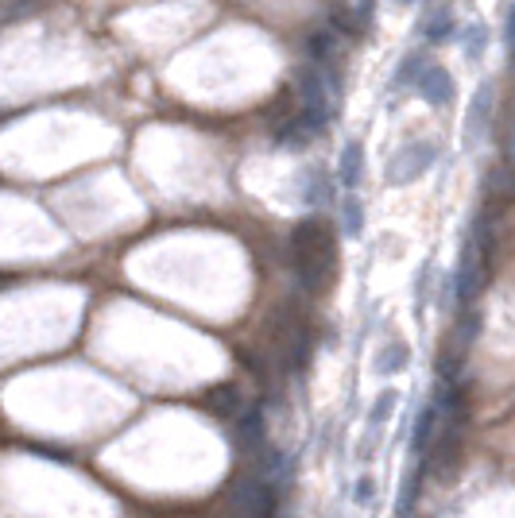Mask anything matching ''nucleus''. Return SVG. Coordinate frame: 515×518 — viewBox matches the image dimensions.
I'll list each match as a JSON object with an SVG mask.
<instances>
[{"label": "nucleus", "mask_w": 515, "mask_h": 518, "mask_svg": "<svg viewBox=\"0 0 515 518\" xmlns=\"http://www.w3.org/2000/svg\"><path fill=\"white\" fill-rule=\"evenodd\" d=\"M291 259H295L299 287L307 294H325L333 287L337 271V237L330 221L318 213L299 217V225L291 229Z\"/></svg>", "instance_id": "nucleus-1"}, {"label": "nucleus", "mask_w": 515, "mask_h": 518, "mask_svg": "<svg viewBox=\"0 0 515 518\" xmlns=\"http://www.w3.org/2000/svg\"><path fill=\"white\" fill-rule=\"evenodd\" d=\"M438 159H442V147L435 139H407L384 163V186H411L418 179H426L438 167Z\"/></svg>", "instance_id": "nucleus-2"}, {"label": "nucleus", "mask_w": 515, "mask_h": 518, "mask_svg": "<svg viewBox=\"0 0 515 518\" xmlns=\"http://www.w3.org/2000/svg\"><path fill=\"white\" fill-rule=\"evenodd\" d=\"M295 81H299V121L314 136H325V128H330V78L314 63H307L295 74Z\"/></svg>", "instance_id": "nucleus-3"}, {"label": "nucleus", "mask_w": 515, "mask_h": 518, "mask_svg": "<svg viewBox=\"0 0 515 518\" xmlns=\"http://www.w3.org/2000/svg\"><path fill=\"white\" fill-rule=\"evenodd\" d=\"M493 109H496V89H493V81H481L469 97L465 128H461V147L469 151V155L485 147V136H488V128H493Z\"/></svg>", "instance_id": "nucleus-4"}, {"label": "nucleus", "mask_w": 515, "mask_h": 518, "mask_svg": "<svg viewBox=\"0 0 515 518\" xmlns=\"http://www.w3.org/2000/svg\"><path fill=\"white\" fill-rule=\"evenodd\" d=\"M418 97H423V104H430V109H450L453 97H458V78L450 74L442 63H430L423 66V74L415 78V86H411Z\"/></svg>", "instance_id": "nucleus-5"}, {"label": "nucleus", "mask_w": 515, "mask_h": 518, "mask_svg": "<svg viewBox=\"0 0 515 518\" xmlns=\"http://www.w3.org/2000/svg\"><path fill=\"white\" fill-rule=\"evenodd\" d=\"M395 406H400V391H380L376 398H372V406L365 414V445H360V456H365V461L376 453V445L384 438V426L392 422Z\"/></svg>", "instance_id": "nucleus-6"}, {"label": "nucleus", "mask_w": 515, "mask_h": 518, "mask_svg": "<svg viewBox=\"0 0 515 518\" xmlns=\"http://www.w3.org/2000/svg\"><path fill=\"white\" fill-rule=\"evenodd\" d=\"M418 35H423V43L430 46H442V43H453V35H458V16H453L450 4H423V16H418Z\"/></svg>", "instance_id": "nucleus-7"}, {"label": "nucleus", "mask_w": 515, "mask_h": 518, "mask_svg": "<svg viewBox=\"0 0 515 518\" xmlns=\"http://www.w3.org/2000/svg\"><path fill=\"white\" fill-rule=\"evenodd\" d=\"M333 179L345 194H357L360 186H365V144H360V139H345L342 155H337Z\"/></svg>", "instance_id": "nucleus-8"}, {"label": "nucleus", "mask_w": 515, "mask_h": 518, "mask_svg": "<svg viewBox=\"0 0 515 518\" xmlns=\"http://www.w3.org/2000/svg\"><path fill=\"white\" fill-rule=\"evenodd\" d=\"M407 368H411V345L403 337H384L380 348L372 352V372L380 380H392V375H400Z\"/></svg>", "instance_id": "nucleus-9"}, {"label": "nucleus", "mask_w": 515, "mask_h": 518, "mask_svg": "<svg viewBox=\"0 0 515 518\" xmlns=\"http://www.w3.org/2000/svg\"><path fill=\"white\" fill-rule=\"evenodd\" d=\"M453 43H458V51L465 54V63H485L488 46H493V28H488L485 20H469L465 28H458V35H453Z\"/></svg>", "instance_id": "nucleus-10"}, {"label": "nucleus", "mask_w": 515, "mask_h": 518, "mask_svg": "<svg viewBox=\"0 0 515 518\" xmlns=\"http://www.w3.org/2000/svg\"><path fill=\"white\" fill-rule=\"evenodd\" d=\"M438 263L435 259H423L415 271V282H411V305H415V322H423L435 305V290H438Z\"/></svg>", "instance_id": "nucleus-11"}, {"label": "nucleus", "mask_w": 515, "mask_h": 518, "mask_svg": "<svg viewBox=\"0 0 515 518\" xmlns=\"http://www.w3.org/2000/svg\"><path fill=\"white\" fill-rule=\"evenodd\" d=\"M438 422H442V398L430 395L426 403L418 406V414H415V430H411V449L415 453H423V449H430V445H435Z\"/></svg>", "instance_id": "nucleus-12"}, {"label": "nucleus", "mask_w": 515, "mask_h": 518, "mask_svg": "<svg viewBox=\"0 0 515 518\" xmlns=\"http://www.w3.org/2000/svg\"><path fill=\"white\" fill-rule=\"evenodd\" d=\"M337 179L325 167H310L307 171V179H302V205L307 209H322V205H330L333 202V186Z\"/></svg>", "instance_id": "nucleus-13"}, {"label": "nucleus", "mask_w": 515, "mask_h": 518, "mask_svg": "<svg viewBox=\"0 0 515 518\" xmlns=\"http://www.w3.org/2000/svg\"><path fill=\"white\" fill-rule=\"evenodd\" d=\"M430 63V58L423 54V51H407L400 63H395V70H392V78H388V93L392 97H400L403 89H411L415 86V78L423 74V66Z\"/></svg>", "instance_id": "nucleus-14"}, {"label": "nucleus", "mask_w": 515, "mask_h": 518, "mask_svg": "<svg viewBox=\"0 0 515 518\" xmlns=\"http://www.w3.org/2000/svg\"><path fill=\"white\" fill-rule=\"evenodd\" d=\"M337 213H342V232H345V237H353V240L365 237L368 209H365V202H360V194H345L342 205H337Z\"/></svg>", "instance_id": "nucleus-15"}, {"label": "nucleus", "mask_w": 515, "mask_h": 518, "mask_svg": "<svg viewBox=\"0 0 515 518\" xmlns=\"http://www.w3.org/2000/svg\"><path fill=\"white\" fill-rule=\"evenodd\" d=\"M237 441L244 445V449H260L264 445V410L260 406H241L237 414Z\"/></svg>", "instance_id": "nucleus-16"}, {"label": "nucleus", "mask_w": 515, "mask_h": 518, "mask_svg": "<svg viewBox=\"0 0 515 518\" xmlns=\"http://www.w3.org/2000/svg\"><path fill=\"white\" fill-rule=\"evenodd\" d=\"M307 51H310V63L314 66H330L337 58V28H314L307 35Z\"/></svg>", "instance_id": "nucleus-17"}, {"label": "nucleus", "mask_w": 515, "mask_h": 518, "mask_svg": "<svg viewBox=\"0 0 515 518\" xmlns=\"http://www.w3.org/2000/svg\"><path fill=\"white\" fill-rule=\"evenodd\" d=\"M353 499H357V507H372V499H376V480L360 476L353 484Z\"/></svg>", "instance_id": "nucleus-18"}, {"label": "nucleus", "mask_w": 515, "mask_h": 518, "mask_svg": "<svg viewBox=\"0 0 515 518\" xmlns=\"http://www.w3.org/2000/svg\"><path fill=\"white\" fill-rule=\"evenodd\" d=\"M504 31H508V46H515V4L508 12V23H504Z\"/></svg>", "instance_id": "nucleus-19"}, {"label": "nucleus", "mask_w": 515, "mask_h": 518, "mask_svg": "<svg viewBox=\"0 0 515 518\" xmlns=\"http://www.w3.org/2000/svg\"><path fill=\"white\" fill-rule=\"evenodd\" d=\"M400 8H415V4H430V0H395Z\"/></svg>", "instance_id": "nucleus-20"}]
</instances>
